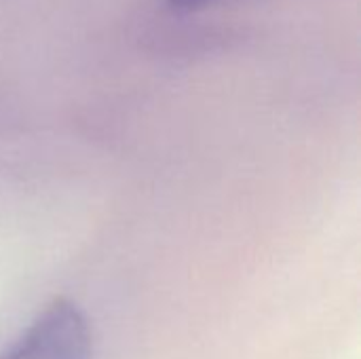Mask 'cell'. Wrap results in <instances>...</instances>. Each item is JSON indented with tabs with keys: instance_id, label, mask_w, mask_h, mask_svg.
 Instances as JSON below:
<instances>
[{
	"instance_id": "cell-1",
	"label": "cell",
	"mask_w": 361,
	"mask_h": 359,
	"mask_svg": "<svg viewBox=\"0 0 361 359\" xmlns=\"http://www.w3.org/2000/svg\"><path fill=\"white\" fill-rule=\"evenodd\" d=\"M0 359H93L87 315L68 298L47 305Z\"/></svg>"
},
{
	"instance_id": "cell-2",
	"label": "cell",
	"mask_w": 361,
	"mask_h": 359,
	"mask_svg": "<svg viewBox=\"0 0 361 359\" xmlns=\"http://www.w3.org/2000/svg\"><path fill=\"white\" fill-rule=\"evenodd\" d=\"M176 4H195V2H201V0H171Z\"/></svg>"
}]
</instances>
